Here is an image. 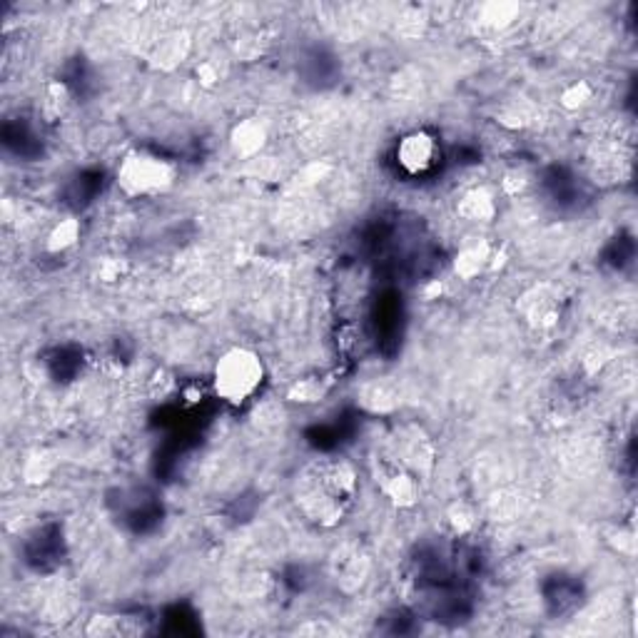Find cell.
Instances as JSON below:
<instances>
[{
    "instance_id": "6da1fadb",
    "label": "cell",
    "mask_w": 638,
    "mask_h": 638,
    "mask_svg": "<svg viewBox=\"0 0 638 638\" xmlns=\"http://www.w3.org/2000/svg\"><path fill=\"white\" fill-rule=\"evenodd\" d=\"M357 494V474L342 459L312 462L297 477L294 499L300 511L319 526H334Z\"/></svg>"
},
{
    "instance_id": "7a4b0ae2",
    "label": "cell",
    "mask_w": 638,
    "mask_h": 638,
    "mask_svg": "<svg viewBox=\"0 0 638 638\" xmlns=\"http://www.w3.org/2000/svg\"><path fill=\"white\" fill-rule=\"evenodd\" d=\"M262 382H265V364L260 354L247 346H232L214 362V394L232 407L247 404L260 392Z\"/></svg>"
},
{
    "instance_id": "3957f363",
    "label": "cell",
    "mask_w": 638,
    "mask_h": 638,
    "mask_svg": "<svg viewBox=\"0 0 638 638\" xmlns=\"http://www.w3.org/2000/svg\"><path fill=\"white\" fill-rule=\"evenodd\" d=\"M177 180V167L150 152H130L118 165L115 183L128 198H155L167 192Z\"/></svg>"
},
{
    "instance_id": "277c9868",
    "label": "cell",
    "mask_w": 638,
    "mask_h": 638,
    "mask_svg": "<svg viewBox=\"0 0 638 638\" xmlns=\"http://www.w3.org/2000/svg\"><path fill=\"white\" fill-rule=\"evenodd\" d=\"M397 165L407 175H424L429 173L439 160V145L434 135L424 133V130H416V133L404 135L399 140L397 152H394Z\"/></svg>"
},
{
    "instance_id": "5b68a950",
    "label": "cell",
    "mask_w": 638,
    "mask_h": 638,
    "mask_svg": "<svg viewBox=\"0 0 638 638\" xmlns=\"http://www.w3.org/2000/svg\"><path fill=\"white\" fill-rule=\"evenodd\" d=\"M267 143V128L265 122L257 118L239 120L235 130L230 135V145L235 150L237 158H254Z\"/></svg>"
},
{
    "instance_id": "8992f818",
    "label": "cell",
    "mask_w": 638,
    "mask_h": 638,
    "mask_svg": "<svg viewBox=\"0 0 638 638\" xmlns=\"http://www.w3.org/2000/svg\"><path fill=\"white\" fill-rule=\"evenodd\" d=\"M456 213L462 214L469 222H489L496 214V199L486 187H474L464 192V198L459 199Z\"/></svg>"
},
{
    "instance_id": "52a82bcc",
    "label": "cell",
    "mask_w": 638,
    "mask_h": 638,
    "mask_svg": "<svg viewBox=\"0 0 638 638\" xmlns=\"http://www.w3.org/2000/svg\"><path fill=\"white\" fill-rule=\"evenodd\" d=\"M88 636H137L143 634V624L128 616H95L85 628Z\"/></svg>"
},
{
    "instance_id": "ba28073f",
    "label": "cell",
    "mask_w": 638,
    "mask_h": 638,
    "mask_svg": "<svg viewBox=\"0 0 638 638\" xmlns=\"http://www.w3.org/2000/svg\"><path fill=\"white\" fill-rule=\"evenodd\" d=\"M489 257H492L489 245H486V242H474V245H469V247H464L462 253L456 254V260H454V272H456L462 279L477 277L478 272L489 265Z\"/></svg>"
},
{
    "instance_id": "9c48e42d",
    "label": "cell",
    "mask_w": 638,
    "mask_h": 638,
    "mask_svg": "<svg viewBox=\"0 0 638 638\" xmlns=\"http://www.w3.org/2000/svg\"><path fill=\"white\" fill-rule=\"evenodd\" d=\"M382 489L397 506H412L416 502V496H419L416 481L407 471H401V469H392L386 474Z\"/></svg>"
},
{
    "instance_id": "30bf717a",
    "label": "cell",
    "mask_w": 638,
    "mask_h": 638,
    "mask_svg": "<svg viewBox=\"0 0 638 638\" xmlns=\"http://www.w3.org/2000/svg\"><path fill=\"white\" fill-rule=\"evenodd\" d=\"M78 239L80 222L75 217H67V220H60V222L51 230V235L45 239V247H48V253H66Z\"/></svg>"
},
{
    "instance_id": "8fae6325",
    "label": "cell",
    "mask_w": 638,
    "mask_h": 638,
    "mask_svg": "<svg viewBox=\"0 0 638 638\" xmlns=\"http://www.w3.org/2000/svg\"><path fill=\"white\" fill-rule=\"evenodd\" d=\"M362 404L372 412H389L397 407V394L386 385H370L362 392Z\"/></svg>"
},
{
    "instance_id": "7c38bea8",
    "label": "cell",
    "mask_w": 638,
    "mask_h": 638,
    "mask_svg": "<svg viewBox=\"0 0 638 638\" xmlns=\"http://www.w3.org/2000/svg\"><path fill=\"white\" fill-rule=\"evenodd\" d=\"M591 100V88L586 82H573L561 93V105L566 110H579Z\"/></svg>"
},
{
    "instance_id": "4fadbf2b",
    "label": "cell",
    "mask_w": 638,
    "mask_h": 638,
    "mask_svg": "<svg viewBox=\"0 0 638 638\" xmlns=\"http://www.w3.org/2000/svg\"><path fill=\"white\" fill-rule=\"evenodd\" d=\"M449 524L454 526V532H459V533H464L469 532L471 526H474V514H471V509L464 504H456L449 511Z\"/></svg>"
},
{
    "instance_id": "5bb4252c",
    "label": "cell",
    "mask_w": 638,
    "mask_h": 638,
    "mask_svg": "<svg viewBox=\"0 0 638 638\" xmlns=\"http://www.w3.org/2000/svg\"><path fill=\"white\" fill-rule=\"evenodd\" d=\"M319 397H322V386H319V382H309V379H305V382H297V385L290 389V399H294V401H317Z\"/></svg>"
},
{
    "instance_id": "9a60e30c",
    "label": "cell",
    "mask_w": 638,
    "mask_h": 638,
    "mask_svg": "<svg viewBox=\"0 0 638 638\" xmlns=\"http://www.w3.org/2000/svg\"><path fill=\"white\" fill-rule=\"evenodd\" d=\"M297 634H309V636H322V634H334L332 626L327 624H305L297 628Z\"/></svg>"
}]
</instances>
